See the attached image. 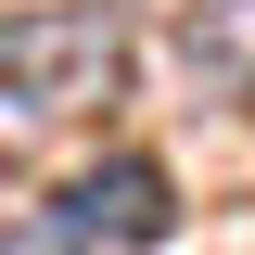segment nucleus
Returning a JSON list of instances; mask_svg holds the SVG:
<instances>
[{
	"label": "nucleus",
	"instance_id": "nucleus-1",
	"mask_svg": "<svg viewBox=\"0 0 255 255\" xmlns=\"http://www.w3.org/2000/svg\"><path fill=\"white\" fill-rule=\"evenodd\" d=\"M115 77H128V26L102 0H51V13H13V26H0V90H13V115H77V102H102Z\"/></svg>",
	"mask_w": 255,
	"mask_h": 255
},
{
	"label": "nucleus",
	"instance_id": "nucleus-2",
	"mask_svg": "<svg viewBox=\"0 0 255 255\" xmlns=\"http://www.w3.org/2000/svg\"><path fill=\"white\" fill-rule=\"evenodd\" d=\"M166 230H179V191H166L153 153H115V166H90V179H64V243L140 255V243H166Z\"/></svg>",
	"mask_w": 255,
	"mask_h": 255
},
{
	"label": "nucleus",
	"instance_id": "nucleus-3",
	"mask_svg": "<svg viewBox=\"0 0 255 255\" xmlns=\"http://www.w3.org/2000/svg\"><path fill=\"white\" fill-rule=\"evenodd\" d=\"M191 77H204V90H255V26L243 13H191Z\"/></svg>",
	"mask_w": 255,
	"mask_h": 255
}]
</instances>
